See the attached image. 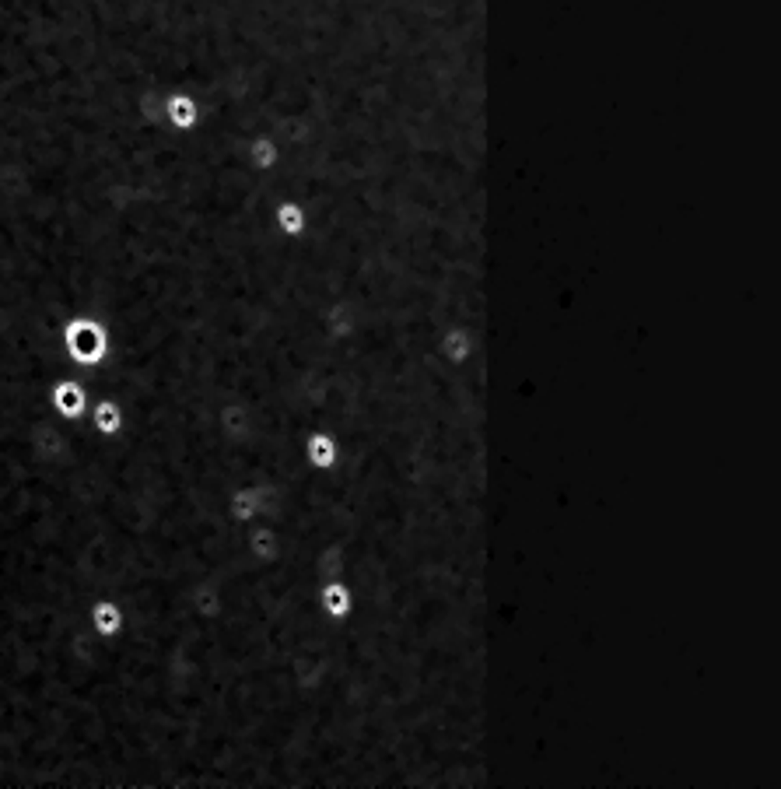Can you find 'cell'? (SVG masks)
<instances>
[{"label": "cell", "mask_w": 781, "mask_h": 789, "mask_svg": "<svg viewBox=\"0 0 781 789\" xmlns=\"http://www.w3.org/2000/svg\"><path fill=\"white\" fill-rule=\"evenodd\" d=\"M224 512H228L239 526H246L252 519H263V516L270 512V488L259 484V481L235 484V488L224 495Z\"/></svg>", "instance_id": "6da1fadb"}, {"label": "cell", "mask_w": 781, "mask_h": 789, "mask_svg": "<svg viewBox=\"0 0 781 789\" xmlns=\"http://www.w3.org/2000/svg\"><path fill=\"white\" fill-rule=\"evenodd\" d=\"M438 355H442V362H449V365H470L473 358H480V355H487L484 351V337L480 333H473L470 327H462V323H452V327H445V330L438 333Z\"/></svg>", "instance_id": "7a4b0ae2"}, {"label": "cell", "mask_w": 781, "mask_h": 789, "mask_svg": "<svg viewBox=\"0 0 781 789\" xmlns=\"http://www.w3.org/2000/svg\"><path fill=\"white\" fill-rule=\"evenodd\" d=\"M84 618H88L91 635L102 638V642H116L126 628V611L116 596H95V600L88 604Z\"/></svg>", "instance_id": "3957f363"}, {"label": "cell", "mask_w": 781, "mask_h": 789, "mask_svg": "<svg viewBox=\"0 0 781 789\" xmlns=\"http://www.w3.org/2000/svg\"><path fill=\"white\" fill-rule=\"evenodd\" d=\"M301 459L316 474H333L340 467V439L333 432H326V428H312L301 439Z\"/></svg>", "instance_id": "277c9868"}, {"label": "cell", "mask_w": 781, "mask_h": 789, "mask_svg": "<svg viewBox=\"0 0 781 789\" xmlns=\"http://www.w3.org/2000/svg\"><path fill=\"white\" fill-rule=\"evenodd\" d=\"M204 120V106L193 91H168L165 95V126L175 133H193Z\"/></svg>", "instance_id": "5b68a950"}, {"label": "cell", "mask_w": 781, "mask_h": 789, "mask_svg": "<svg viewBox=\"0 0 781 789\" xmlns=\"http://www.w3.org/2000/svg\"><path fill=\"white\" fill-rule=\"evenodd\" d=\"M242 158L256 172H274L284 162V148H281V141L270 130H256V133H249L242 141Z\"/></svg>", "instance_id": "8992f818"}, {"label": "cell", "mask_w": 781, "mask_h": 789, "mask_svg": "<svg viewBox=\"0 0 781 789\" xmlns=\"http://www.w3.org/2000/svg\"><path fill=\"white\" fill-rule=\"evenodd\" d=\"M246 551L259 561V565H274L277 558H281V534H277V526L274 523H267V519H252L246 523Z\"/></svg>", "instance_id": "52a82bcc"}, {"label": "cell", "mask_w": 781, "mask_h": 789, "mask_svg": "<svg viewBox=\"0 0 781 789\" xmlns=\"http://www.w3.org/2000/svg\"><path fill=\"white\" fill-rule=\"evenodd\" d=\"M126 417H123V404L116 397H95L91 407H88V428L98 435V439H116L123 432Z\"/></svg>", "instance_id": "ba28073f"}, {"label": "cell", "mask_w": 781, "mask_h": 789, "mask_svg": "<svg viewBox=\"0 0 781 789\" xmlns=\"http://www.w3.org/2000/svg\"><path fill=\"white\" fill-rule=\"evenodd\" d=\"M316 600H319V611L326 614L329 621H347V618L354 614V589H351L343 579L319 582Z\"/></svg>", "instance_id": "9c48e42d"}, {"label": "cell", "mask_w": 781, "mask_h": 789, "mask_svg": "<svg viewBox=\"0 0 781 789\" xmlns=\"http://www.w3.org/2000/svg\"><path fill=\"white\" fill-rule=\"evenodd\" d=\"M270 221L284 239H301L309 232V208L298 197H281L270 210Z\"/></svg>", "instance_id": "30bf717a"}]
</instances>
